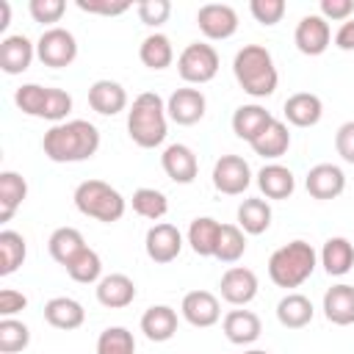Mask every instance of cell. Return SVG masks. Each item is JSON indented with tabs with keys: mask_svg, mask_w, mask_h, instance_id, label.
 <instances>
[{
	"mask_svg": "<svg viewBox=\"0 0 354 354\" xmlns=\"http://www.w3.org/2000/svg\"><path fill=\"white\" fill-rule=\"evenodd\" d=\"M28 8H30V17H33L36 22L53 25V22H58V19L64 17L66 3H64V0H30Z\"/></svg>",
	"mask_w": 354,
	"mask_h": 354,
	"instance_id": "obj_45",
	"label": "cell"
},
{
	"mask_svg": "<svg viewBox=\"0 0 354 354\" xmlns=\"http://www.w3.org/2000/svg\"><path fill=\"white\" fill-rule=\"evenodd\" d=\"M44 100H47V86H39V83H25L17 88L14 94V102L22 113L28 116H39L41 119V111H44Z\"/></svg>",
	"mask_w": 354,
	"mask_h": 354,
	"instance_id": "obj_41",
	"label": "cell"
},
{
	"mask_svg": "<svg viewBox=\"0 0 354 354\" xmlns=\"http://www.w3.org/2000/svg\"><path fill=\"white\" fill-rule=\"evenodd\" d=\"M144 249H147L149 260H155V263H171V260H177V254L183 249V235H180V230L174 224L160 221V224H155V227L147 230Z\"/></svg>",
	"mask_w": 354,
	"mask_h": 354,
	"instance_id": "obj_10",
	"label": "cell"
},
{
	"mask_svg": "<svg viewBox=\"0 0 354 354\" xmlns=\"http://www.w3.org/2000/svg\"><path fill=\"white\" fill-rule=\"evenodd\" d=\"M36 55V44H30L28 36L22 33H14V36H6L0 41V69L6 75H19L30 66Z\"/></svg>",
	"mask_w": 354,
	"mask_h": 354,
	"instance_id": "obj_17",
	"label": "cell"
},
{
	"mask_svg": "<svg viewBox=\"0 0 354 354\" xmlns=\"http://www.w3.org/2000/svg\"><path fill=\"white\" fill-rule=\"evenodd\" d=\"M257 185L268 199H288L296 188V180H293V171L288 166L268 163L257 171Z\"/></svg>",
	"mask_w": 354,
	"mask_h": 354,
	"instance_id": "obj_25",
	"label": "cell"
},
{
	"mask_svg": "<svg viewBox=\"0 0 354 354\" xmlns=\"http://www.w3.org/2000/svg\"><path fill=\"white\" fill-rule=\"evenodd\" d=\"M47 249H50V254H53V260L55 263H61L64 268L86 249V241H83V235H80V230H75V227H58L53 235H50V241H47Z\"/></svg>",
	"mask_w": 354,
	"mask_h": 354,
	"instance_id": "obj_29",
	"label": "cell"
},
{
	"mask_svg": "<svg viewBox=\"0 0 354 354\" xmlns=\"http://www.w3.org/2000/svg\"><path fill=\"white\" fill-rule=\"evenodd\" d=\"M321 266L329 277H343L354 266V243L348 238H329L321 249Z\"/></svg>",
	"mask_w": 354,
	"mask_h": 354,
	"instance_id": "obj_26",
	"label": "cell"
},
{
	"mask_svg": "<svg viewBox=\"0 0 354 354\" xmlns=\"http://www.w3.org/2000/svg\"><path fill=\"white\" fill-rule=\"evenodd\" d=\"M136 11H138V19H141L144 25L158 28V25H163V22L169 19L171 3H169V0H141Z\"/></svg>",
	"mask_w": 354,
	"mask_h": 354,
	"instance_id": "obj_44",
	"label": "cell"
},
{
	"mask_svg": "<svg viewBox=\"0 0 354 354\" xmlns=\"http://www.w3.org/2000/svg\"><path fill=\"white\" fill-rule=\"evenodd\" d=\"M324 315L335 326H348L354 324V285H332L324 293Z\"/></svg>",
	"mask_w": 354,
	"mask_h": 354,
	"instance_id": "obj_19",
	"label": "cell"
},
{
	"mask_svg": "<svg viewBox=\"0 0 354 354\" xmlns=\"http://www.w3.org/2000/svg\"><path fill=\"white\" fill-rule=\"evenodd\" d=\"M238 227L249 235H263L271 227V205L266 199H243L238 205Z\"/></svg>",
	"mask_w": 354,
	"mask_h": 354,
	"instance_id": "obj_32",
	"label": "cell"
},
{
	"mask_svg": "<svg viewBox=\"0 0 354 354\" xmlns=\"http://www.w3.org/2000/svg\"><path fill=\"white\" fill-rule=\"evenodd\" d=\"M218 64H221V58H218L213 44L191 41L177 58V72L185 83H199L202 86V83H210L216 77Z\"/></svg>",
	"mask_w": 354,
	"mask_h": 354,
	"instance_id": "obj_6",
	"label": "cell"
},
{
	"mask_svg": "<svg viewBox=\"0 0 354 354\" xmlns=\"http://www.w3.org/2000/svg\"><path fill=\"white\" fill-rule=\"evenodd\" d=\"M36 55L44 66L61 69L77 58V41L66 28H47L36 41Z\"/></svg>",
	"mask_w": 354,
	"mask_h": 354,
	"instance_id": "obj_7",
	"label": "cell"
},
{
	"mask_svg": "<svg viewBox=\"0 0 354 354\" xmlns=\"http://www.w3.org/2000/svg\"><path fill=\"white\" fill-rule=\"evenodd\" d=\"M321 113H324V102L318 94H310V91H299V94H290L285 100V119L296 127H313L321 122Z\"/></svg>",
	"mask_w": 354,
	"mask_h": 354,
	"instance_id": "obj_21",
	"label": "cell"
},
{
	"mask_svg": "<svg viewBox=\"0 0 354 354\" xmlns=\"http://www.w3.org/2000/svg\"><path fill=\"white\" fill-rule=\"evenodd\" d=\"M166 102L155 91H144L127 111V133L141 149H155L166 138Z\"/></svg>",
	"mask_w": 354,
	"mask_h": 354,
	"instance_id": "obj_3",
	"label": "cell"
},
{
	"mask_svg": "<svg viewBox=\"0 0 354 354\" xmlns=\"http://www.w3.org/2000/svg\"><path fill=\"white\" fill-rule=\"evenodd\" d=\"M75 207L88 218H97L102 224H113L124 216L127 202L105 180H83L75 188Z\"/></svg>",
	"mask_w": 354,
	"mask_h": 354,
	"instance_id": "obj_5",
	"label": "cell"
},
{
	"mask_svg": "<svg viewBox=\"0 0 354 354\" xmlns=\"http://www.w3.org/2000/svg\"><path fill=\"white\" fill-rule=\"evenodd\" d=\"M138 58H141V64L149 66V69H166V66L174 61V47H171V41H169V36H163V33H149V36L141 41V47H138Z\"/></svg>",
	"mask_w": 354,
	"mask_h": 354,
	"instance_id": "obj_34",
	"label": "cell"
},
{
	"mask_svg": "<svg viewBox=\"0 0 354 354\" xmlns=\"http://www.w3.org/2000/svg\"><path fill=\"white\" fill-rule=\"evenodd\" d=\"M335 149L346 163H354V122H346L335 133Z\"/></svg>",
	"mask_w": 354,
	"mask_h": 354,
	"instance_id": "obj_48",
	"label": "cell"
},
{
	"mask_svg": "<svg viewBox=\"0 0 354 354\" xmlns=\"http://www.w3.org/2000/svg\"><path fill=\"white\" fill-rule=\"evenodd\" d=\"M218 232H221V224L216 218H210V216L194 218L191 227H188V243H191L194 254L213 257L216 254V243H218Z\"/></svg>",
	"mask_w": 354,
	"mask_h": 354,
	"instance_id": "obj_33",
	"label": "cell"
},
{
	"mask_svg": "<svg viewBox=\"0 0 354 354\" xmlns=\"http://www.w3.org/2000/svg\"><path fill=\"white\" fill-rule=\"evenodd\" d=\"M335 44H337L340 50H354V17L346 19V22L337 28V33H335Z\"/></svg>",
	"mask_w": 354,
	"mask_h": 354,
	"instance_id": "obj_50",
	"label": "cell"
},
{
	"mask_svg": "<svg viewBox=\"0 0 354 354\" xmlns=\"http://www.w3.org/2000/svg\"><path fill=\"white\" fill-rule=\"evenodd\" d=\"M69 111H72V97H69L64 88H47V100H44L41 119H50V122L61 124Z\"/></svg>",
	"mask_w": 354,
	"mask_h": 354,
	"instance_id": "obj_42",
	"label": "cell"
},
{
	"mask_svg": "<svg viewBox=\"0 0 354 354\" xmlns=\"http://www.w3.org/2000/svg\"><path fill=\"white\" fill-rule=\"evenodd\" d=\"M274 122V116L263 108V105H241L235 113H232V133L243 141H252L254 136H260L268 124Z\"/></svg>",
	"mask_w": 354,
	"mask_h": 354,
	"instance_id": "obj_27",
	"label": "cell"
},
{
	"mask_svg": "<svg viewBox=\"0 0 354 354\" xmlns=\"http://www.w3.org/2000/svg\"><path fill=\"white\" fill-rule=\"evenodd\" d=\"M246 252V235L238 224H221V232H218V243H216V260L221 263H235L241 260Z\"/></svg>",
	"mask_w": 354,
	"mask_h": 354,
	"instance_id": "obj_36",
	"label": "cell"
},
{
	"mask_svg": "<svg viewBox=\"0 0 354 354\" xmlns=\"http://www.w3.org/2000/svg\"><path fill=\"white\" fill-rule=\"evenodd\" d=\"M252 169L241 155H221L213 166V185L227 196H238L249 188Z\"/></svg>",
	"mask_w": 354,
	"mask_h": 354,
	"instance_id": "obj_8",
	"label": "cell"
},
{
	"mask_svg": "<svg viewBox=\"0 0 354 354\" xmlns=\"http://www.w3.org/2000/svg\"><path fill=\"white\" fill-rule=\"evenodd\" d=\"M0 11H3V17H0V30H6V25H8V19H11V6H8V3H0Z\"/></svg>",
	"mask_w": 354,
	"mask_h": 354,
	"instance_id": "obj_51",
	"label": "cell"
},
{
	"mask_svg": "<svg viewBox=\"0 0 354 354\" xmlns=\"http://www.w3.org/2000/svg\"><path fill=\"white\" fill-rule=\"evenodd\" d=\"M44 321L50 324V326H55V329H77V326H83V321H86V310H83V304L80 301H75V299H69V296H55V299H50L47 304H44Z\"/></svg>",
	"mask_w": 354,
	"mask_h": 354,
	"instance_id": "obj_24",
	"label": "cell"
},
{
	"mask_svg": "<svg viewBox=\"0 0 354 354\" xmlns=\"http://www.w3.org/2000/svg\"><path fill=\"white\" fill-rule=\"evenodd\" d=\"M66 274L75 279V282H80V285H91V282H100L102 277V260H100V254L94 252V249H83L69 266H66Z\"/></svg>",
	"mask_w": 354,
	"mask_h": 354,
	"instance_id": "obj_37",
	"label": "cell"
},
{
	"mask_svg": "<svg viewBox=\"0 0 354 354\" xmlns=\"http://www.w3.org/2000/svg\"><path fill=\"white\" fill-rule=\"evenodd\" d=\"M221 326H224L227 340L235 343V346H249L263 332V324H260V318L252 310H230L224 315V324Z\"/></svg>",
	"mask_w": 354,
	"mask_h": 354,
	"instance_id": "obj_23",
	"label": "cell"
},
{
	"mask_svg": "<svg viewBox=\"0 0 354 354\" xmlns=\"http://www.w3.org/2000/svg\"><path fill=\"white\" fill-rule=\"evenodd\" d=\"M315 249L307 241H290L268 257V277L277 288H299L315 271Z\"/></svg>",
	"mask_w": 354,
	"mask_h": 354,
	"instance_id": "obj_4",
	"label": "cell"
},
{
	"mask_svg": "<svg viewBox=\"0 0 354 354\" xmlns=\"http://www.w3.org/2000/svg\"><path fill=\"white\" fill-rule=\"evenodd\" d=\"M25 307H28V296L25 293H19L14 288H3L0 290V315L3 318H11Z\"/></svg>",
	"mask_w": 354,
	"mask_h": 354,
	"instance_id": "obj_49",
	"label": "cell"
},
{
	"mask_svg": "<svg viewBox=\"0 0 354 354\" xmlns=\"http://www.w3.org/2000/svg\"><path fill=\"white\" fill-rule=\"evenodd\" d=\"M205 108H207V102L199 88H177V91H171V97L166 102L169 119L177 124H185V127L196 124L205 116Z\"/></svg>",
	"mask_w": 354,
	"mask_h": 354,
	"instance_id": "obj_16",
	"label": "cell"
},
{
	"mask_svg": "<svg viewBox=\"0 0 354 354\" xmlns=\"http://www.w3.org/2000/svg\"><path fill=\"white\" fill-rule=\"evenodd\" d=\"M80 11L88 14H102V17H119L130 8V3H111V0H77Z\"/></svg>",
	"mask_w": 354,
	"mask_h": 354,
	"instance_id": "obj_46",
	"label": "cell"
},
{
	"mask_svg": "<svg viewBox=\"0 0 354 354\" xmlns=\"http://www.w3.org/2000/svg\"><path fill=\"white\" fill-rule=\"evenodd\" d=\"M141 332L147 335V340L152 343H166L174 337L177 332V313L169 304H152L144 315H141Z\"/></svg>",
	"mask_w": 354,
	"mask_h": 354,
	"instance_id": "obj_22",
	"label": "cell"
},
{
	"mask_svg": "<svg viewBox=\"0 0 354 354\" xmlns=\"http://www.w3.org/2000/svg\"><path fill=\"white\" fill-rule=\"evenodd\" d=\"M88 105L102 116H116L127 108V91L116 80H97L88 88Z\"/></svg>",
	"mask_w": 354,
	"mask_h": 354,
	"instance_id": "obj_20",
	"label": "cell"
},
{
	"mask_svg": "<svg viewBox=\"0 0 354 354\" xmlns=\"http://www.w3.org/2000/svg\"><path fill=\"white\" fill-rule=\"evenodd\" d=\"M180 313H183V318L191 326H199V329H207V326H213L221 318L218 299L210 290H191V293H185L183 304H180Z\"/></svg>",
	"mask_w": 354,
	"mask_h": 354,
	"instance_id": "obj_14",
	"label": "cell"
},
{
	"mask_svg": "<svg viewBox=\"0 0 354 354\" xmlns=\"http://www.w3.org/2000/svg\"><path fill=\"white\" fill-rule=\"evenodd\" d=\"M160 166H163L166 177L180 183V185L194 183L196 174H199V160H196L194 149L185 147V144H169L160 155Z\"/></svg>",
	"mask_w": 354,
	"mask_h": 354,
	"instance_id": "obj_13",
	"label": "cell"
},
{
	"mask_svg": "<svg viewBox=\"0 0 354 354\" xmlns=\"http://www.w3.org/2000/svg\"><path fill=\"white\" fill-rule=\"evenodd\" d=\"M25 254H28L25 238L14 230H3L0 232V277L14 274L25 263Z\"/></svg>",
	"mask_w": 354,
	"mask_h": 354,
	"instance_id": "obj_35",
	"label": "cell"
},
{
	"mask_svg": "<svg viewBox=\"0 0 354 354\" xmlns=\"http://www.w3.org/2000/svg\"><path fill=\"white\" fill-rule=\"evenodd\" d=\"M30 343V329L17 318L0 321V354H17Z\"/></svg>",
	"mask_w": 354,
	"mask_h": 354,
	"instance_id": "obj_40",
	"label": "cell"
},
{
	"mask_svg": "<svg viewBox=\"0 0 354 354\" xmlns=\"http://www.w3.org/2000/svg\"><path fill=\"white\" fill-rule=\"evenodd\" d=\"M97 354H136L133 332L124 326H108L97 337Z\"/></svg>",
	"mask_w": 354,
	"mask_h": 354,
	"instance_id": "obj_39",
	"label": "cell"
},
{
	"mask_svg": "<svg viewBox=\"0 0 354 354\" xmlns=\"http://www.w3.org/2000/svg\"><path fill=\"white\" fill-rule=\"evenodd\" d=\"M133 210H136L141 218L158 221V218L166 216L169 199H166V194H160V191H155V188H138V191L133 194Z\"/></svg>",
	"mask_w": 354,
	"mask_h": 354,
	"instance_id": "obj_38",
	"label": "cell"
},
{
	"mask_svg": "<svg viewBox=\"0 0 354 354\" xmlns=\"http://www.w3.org/2000/svg\"><path fill=\"white\" fill-rule=\"evenodd\" d=\"M136 299V282L127 274H108L97 282V301L108 310H122L133 304Z\"/></svg>",
	"mask_w": 354,
	"mask_h": 354,
	"instance_id": "obj_18",
	"label": "cell"
},
{
	"mask_svg": "<svg viewBox=\"0 0 354 354\" xmlns=\"http://www.w3.org/2000/svg\"><path fill=\"white\" fill-rule=\"evenodd\" d=\"M196 25L207 39L221 41L238 30V14L227 3H207L196 11Z\"/></svg>",
	"mask_w": 354,
	"mask_h": 354,
	"instance_id": "obj_9",
	"label": "cell"
},
{
	"mask_svg": "<svg viewBox=\"0 0 354 354\" xmlns=\"http://www.w3.org/2000/svg\"><path fill=\"white\" fill-rule=\"evenodd\" d=\"M293 41H296L299 53H304V55H321V53L329 47V41H332L329 22H326L321 14H307V17H301L299 25H296Z\"/></svg>",
	"mask_w": 354,
	"mask_h": 354,
	"instance_id": "obj_11",
	"label": "cell"
},
{
	"mask_svg": "<svg viewBox=\"0 0 354 354\" xmlns=\"http://www.w3.org/2000/svg\"><path fill=\"white\" fill-rule=\"evenodd\" d=\"M41 149L53 163L88 160L100 149V130L86 119L53 124L41 138Z\"/></svg>",
	"mask_w": 354,
	"mask_h": 354,
	"instance_id": "obj_1",
	"label": "cell"
},
{
	"mask_svg": "<svg viewBox=\"0 0 354 354\" xmlns=\"http://www.w3.org/2000/svg\"><path fill=\"white\" fill-rule=\"evenodd\" d=\"M354 14V3L351 0H321V17L329 22H346Z\"/></svg>",
	"mask_w": 354,
	"mask_h": 354,
	"instance_id": "obj_47",
	"label": "cell"
},
{
	"mask_svg": "<svg viewBox=\"0 0 354 354\" xmlns=\"http://www.w3.org/2000/svg\"><path fill=\"white\" fill-rule=\"evenodd\" d=\"M28 196V183L17 171H0V221H11Z\"/></svg>",
	"mask_w": 354,
	"mask_h": 354,
	"instance_id": "obj_31",
	"label": "cell"
},
{
	"mask_svg": "<svg viewBox=\"0 0 354 354\" xmlns=\"http://www.w3.org/2000/svg\"><path fill=\"white\" fill-rule=\"evenodd\" d=\"M246 354H268V351H263V348H252V351H246Z\"/></svg>",
	"mask_w": 354,
	"mask_h": 354,
	"instance_id": "obj_52",
	"label": "cell"
},
{
	"mask_svg": "<svg viewBox=\"0 0 354 354\" xmlns=\"http://www.w3.org/2000/svg\"><path fill=\"white\" fill-rule=\"evenodd\" d=\"M232 72H235L238 86L249 97H257L260 100V97H271L277 91L279 75H277V66H274L271 53L263 44H243L235 53Z\"/></svg>",
	"mask_w": 354,
	"mask_h": 354,
	"instance_id": "obj_2",
	"label": "cell"
},
{
	"mask_svg": "<svg viewBox=\"0 0 354 354\" xmlns=\"http://www.w3.org/2000/svg\"><path fill=\"white\" fill-rule=\"evenodd\" d=\"M221 299L235 304V307H243L249 304L254 296H257V277L252 268H243V266H232L224 271L221 277Z\"/></svg>",
	"mask_w": 354,
	"mask_h": 354,
	"instance_id": "obj_15",
	"label": "cell"
},
{
	"mask_svg": "<svg viewBox=\"0 0 354 354\" xmlns=\"http://www.w3.org/2000/svg\"><path fill=\"white\" fill-rule=\"evenodd\" d=\"M313 301L307 299V296H301V293H288V296H282L279 299V304H277V321L282 324V326H288V329H301V326H307L310 321H313Z\"/></svg>",
	"mask_w": 354,
	"mask_h": 354,
	"instance_id": "obj_30",
	"label": "cell"
},
{
	"mask_svg": "<svg viewBox=\"0 0 354 354\" xmlns=\"http://www.w3.org/2000/svg\"><path fill=\"white\" fill-rule=\"evenodd\" d=\"M252 149L260 155V158H282L285 152H288V147H290V133H288V124L285 122H279V119H274L260 136H254L252 141Z\"/></svg>",
	"mask_w": 354,
	"mask_h": 354,
	"instance_id": "obj_28",
	"label": "cell"
},
{
	"mask_svg": "<svg viewBox=\"0 0 354 354\" xmlns=\"http://www.w3.org/2000/svg\"><path fill=\"white\" fill-rule=\"evenodd\" d=\"M249 11H252V17L260 25H277L285 17L288 6H285V0H252L249 3Z\"/></svg>",
	"mask_w": 354,
	"mask_h": 354,
	"instance_id": "obj_43",
	"label": "cell"
},
{
	"mask_svg": "<svg viewBox=\"0 0 354 354\" xmlns=\"http://www.w3.org/2000/svg\"><path fill=\"white\" fill-rule=\"evenodd\" d=\"M304 185L313 199H337L346 191V174L335 163H318L307 171Z\"/></svg>",
	"mask_w": 354,
	"mask_h": 354,
	"instance_id": "obj_12",
	"label": "cell"
}]
</instances>
